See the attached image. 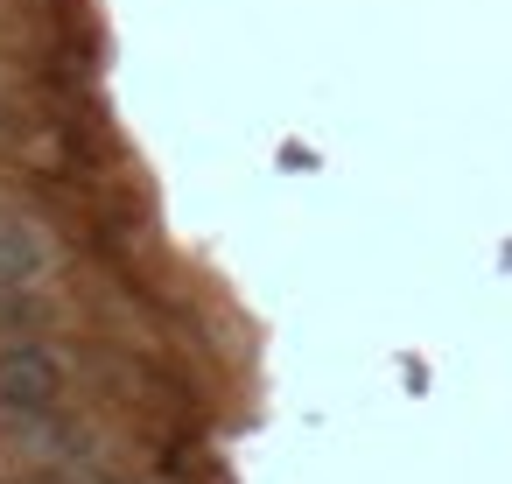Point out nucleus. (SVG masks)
I'll return each instance as SVG.
<instances>
[{
    "instance_id": "obj_4",
    "label": "nucleus",
    "mask_w": 512,
    "mask_h": 484,
    "mask_svg": "<svg viewBox=\"0 0 512 484\" xmlns=\"http://www.w3.org/2000/svg\"><path fill=\"white\" fill-rule=\"evenodd\" d=\"M0 120H8V106H0Z\"/></svg>"
},
{
    "instance_id": "obj_3",
    "label": "nucleus",
    "mask_w": 512,
    "mask_h": 484,
    "mask_svg": "<svg viewBox=\"0 0 512 484\" xmlns=\"http://www.w3.org/2000/svg\"><path fill=\"white\" fill-rule=\"evenodd\" d=\"M106 484H148V477H106Z\"/></svg>"
},
{
    "instance_id": "obj_2",
    "label": "nucleus",
    "mask_w": 512,
    "mask_h": 484,
    "mask_svg": "<svg viewBox=\"0 0 512 484\" xmlns=\"http://www.w3.org/2000/svg\"><path fill=\"white\" fill-rule=\"evenodd\" d=\"M50 267H57L50 225H43L36 211H22V204H0V295H29V288H43Z\"/></svg>"
},
{
    "instance_id": "obj_1",
    "label": "nucleus",
    "mask_w": 512,
    "mask_h": 484,
    "mask_svg": "<svg viewBox=\"0 0 512 484\" xmlns=\"http://www.w3.org/2000/svg\"><path fill=\"white\" fill-rule=\"evenodd\" d=\"M64 407V358L50 344H0V414L36 421Z\"/></svg>"
}]
</instances>
